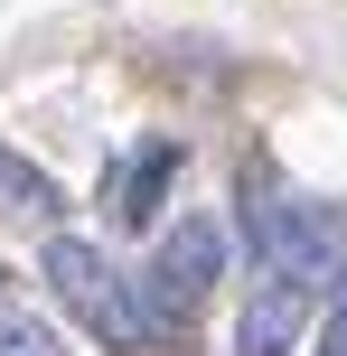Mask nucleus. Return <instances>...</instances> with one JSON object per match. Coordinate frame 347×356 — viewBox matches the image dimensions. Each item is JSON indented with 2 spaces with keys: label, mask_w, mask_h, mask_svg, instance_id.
<instances>
[{
  "label": "nucleus",
  "mask_w": 347,
  "mask_h": 356,
  "mask_svg": "<svg viewBox=\"0 0 347 356\" xmlns=\"http://www.w3.org/2000/svg\"><path fill=\"white\" fill-rule=\"evenodd\" d=\"M244 244L291 291L338 282V216L319 207V197H282V188H254V178H244Z\"/></svg>",
  "instance_id": "f257e3e1"
},
{
  "label": "nucleus",
  "mask_w": 347,
  "mask_h": 356,
  "mask_svg": "<svg viewBox=\"0 0 347 356\" xmlns=\"http://www.w3.org/2000/svg\"><path fill=\"white\" fill-rule=\"evenodd\" d=\"M47 282H56V300H66L104 347H141V338H160L150 300H141V291H131L94 244H75V234H47Z\"/></svg>",
  "instance_id": "f03ea898"
},
{
  "label": "nucleus",
  "mask_w": 347,
  "mask_h": 356,
  "mask_svg": "<svg viewBox=\"0 0 347 356\" xmlns=\"http://www.w3.org/2000/svg\"><path fill=\"white\" fill-rule=\"evenodd\" d=\"M216 263H225V234L207 225V216H179V225L160 234V272H150V319L188 309L207 282H216Z\"/></svg>",
  "instance_id": "7ed1b4c3"
},
{
  "label": "nucleus",
  "mask_w": 347,
  "mask_h": 356,
  "mask_svg": "<svg viewBox=\"0 0 347 356\" xmlns=\"http://www.w3.org/2000/svg\"><path fill=\"white\" fill-rule=\"evenodd\" d=\"M300 328H310V291L263 282L254 300H244V319H235V356H291Z\"/></svg>",
  "instance_id": "20e7f679"
},
{
  "label": "nucleus",
  "mask_w": 347,
  "mask_h": 356,
  "mask_svg": "<svg viewBox=\"0 0 347 356\" xmlns=\"http://www.w3.org/2000/svg\"><path fill=\"white\" fill-rule=\"evenodd\" d=\"M0 197H10L19 216H38V225H56V216H66V188H56L47 169H29L19 150H0Z\"/></svg>",
  "instance_id": "39448f33"
},
{
  "label": "nucleus",
  "mask_w": 347,
  "mask_h": 356,
  "mask_svg": "<svg viewBox=\"0 0 347 356\" xmlns=\"http://www.w3.org/2000/svg\"><path fill=\"white\" fill-rule=\"evenodd\" d=\"M179 178V141H150L141 169H131V197H122V225H160V197Z\"/></svg>",
  "instance_id": "423d86ee"
},
{
  "label": "nucleus",
  "mask_w": 347,
  "mask_h": 356,
  "mask_svg": "<svg viewBox=\"0 0 347 356\" xmlns=\"http://www.w3.org/2000/svg\"><path fill=\"white\" fill-rule=\"evenodd\" d=\"M0 356H66L56 347L47 319H29V309H0Z\"/></svg>",
  "instance_id": "0eeeda50"
},
{
  "label": "nucleus",
  "mask_w": 347,
  "mask_h": 356,
  "mask_svg": "<svg viewBox=\"0 0 347 356\" xmlns=\"http://www.w3.org/2000/svg\"><path fill=\"white\" fill-rule=\"evenodd\" d=\"M329 356H347V282H338V300H329Z\"/></svg>",
  "instance_id": "6e6552de"
}]
</instances>
